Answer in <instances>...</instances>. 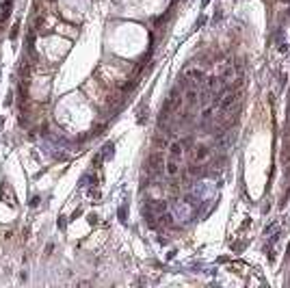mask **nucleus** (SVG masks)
Here are the masks:
<instances>
[{
  "instance_id": "nucleus-3",
  "label": "nucleus",
  "mask_w": 290,
  "mask_h": 288,
  "mask_svg": "<svg viewBox=\"0 0 290 288\" xmlns=\"http://www.w3.org/2000/svg\"><path fill=\"white\" fill-rule=\"evenodd\" d=\"M182 156V143L180 141H173L169 145V158H180Z\"/></svg>"
},
{
  "instance_id": "nucleus-1",
  "label": "nucleus",
  "mask_w": 290,
  "mask_h": 288,
  "mask_svg": "<svg viewBox=\"0 0 290 288\" xmlns=\"http://www.w3.org/2000/svg\"><path fill=\"white\" fill-rule=\"evenodd\" d=\"M208 156H210V150H208L206 145H199V148H195V154H193V160L201 165L204 160H208Z\"/></svg>"
},
{
  "instance_id": "nucleus-2",
  "label": "nucleus",
  "mask_w": 290,
  "mask_h": 288,
  "mask_svg": "<svg viewBox=\"0 0 290 288\" xmlns=\"http://www.w3.org/2000/svg\"><path fill=\"white\" fill-rule=\"evenodd\" d=\"M165 173H167L169 178H178V173H180L178 158H169V160H167V169H165Z\"/></svg>"
}]
</instances>
